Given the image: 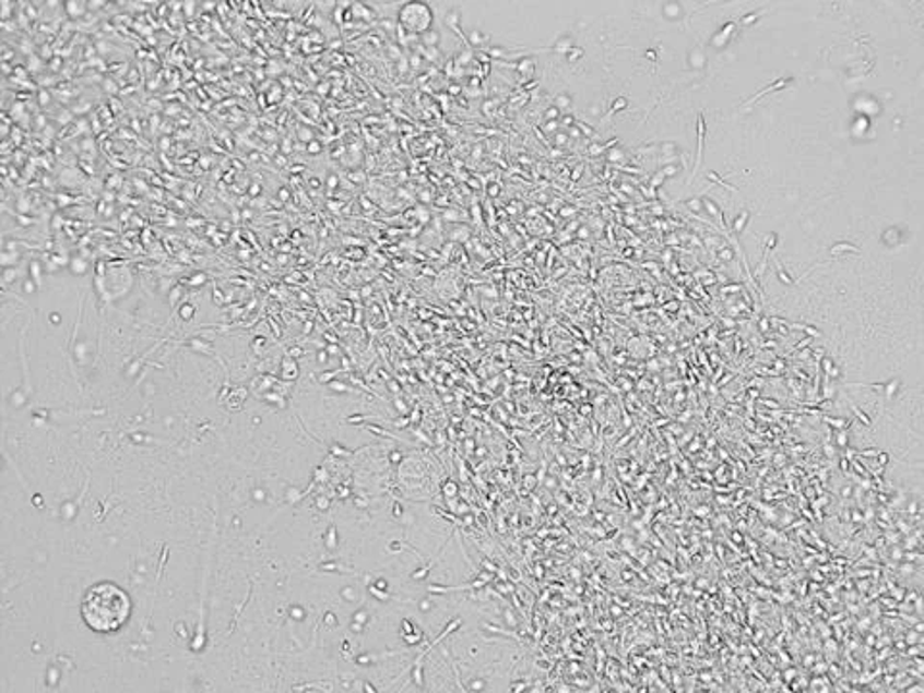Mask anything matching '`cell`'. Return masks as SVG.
<instances>
[{
	"instance_id": "cell-1",
	"label": "cell",
	"mask_w": 924,
	"mask_h": 693,
	"mask_svg": "<svg viewBox=\"0 0 924 693\" xmlns=\"http://www.w3.org/2000/svg\"><path fill=\"white\" fill-rule=\"evenodd\" d=\"M133 604L122 586L116 582H97L82 599V619L87 629L97 634H116L130 622Z\"/></svg>"
},
{
	"instance_id": "cell-2",
	"label": "cell",
	"mask_w": 924,
	"mask_h": 693,
	"mask_svg": "<svg viewBox=\"0 0 924 693\" xmlns=\"http://www.w3.org/2000/svg\"><path fill=\"white\" fill-rule=\"evenodd\" d=\"M399 24L408 33L420 35V33L430 32L434 25V10L430 9V4L418 2V0L406 2L399 10Z\"/></svg>"
}]
</instances>
